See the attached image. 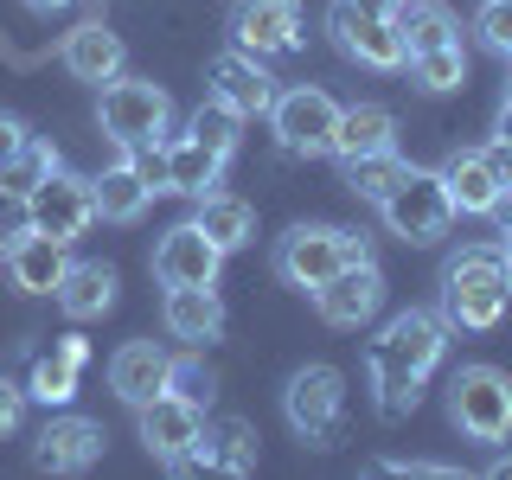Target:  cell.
I'll list each match as a JSON object with an SVG mask.
<instances>
[{
	"label": "cell",
	"instance_id": "37",
	"mask_svg": "<svg viewBox=\"0 0 512 480\" xmlns=\"http://www.w3.org/2000/svg\"><path fill=\"white\" fill-rule=\"evenodd\" d=\"M20 416H26V391L13 378H0V436H13V429H20Z\"/></svg>",
	"mask_w": 512,
	"mask_h": 480
},
{
	"label": "cell",
	"instance_id": "2",
	"mask_svg": "<svg viewBox=\"0 0 512 480\" xmlns=\"http://www.w3.org/2000/svg\"><path fill=\"white\" fill-rule=\"evenodd\" d=\"M512 301V269H506V250L500 244H468L461 256H448L442 269V320L461 333H487L500 327Z\"/></svg>",
	"mask_w": 512,
	"mask_h": 480
},
{
	"label": "cell",
	"instance_id": "38",
	"mask_svg": "<svg viewBox=\"0 0 512 480\" xmlns=\"http://www.w3.org/2000/svg\"><path fill=\"white\" fill-rule=\"evenodd\" d=\"M480 160L493 167V180H500V192H512V141H500V135H493L487 148H480Z\"/></svg>",
	"mask_w": 512,
	"mask_h": 480
},
{
	"label": "cell",
	"instance_id": "9",
	"mask_svg": "<svg viewBox=\"0 0 512 480\" xmlns=\"http://www.w3.org/2000/svg\"><path fill=\"white\" fill-rule=\"evenodd\" d=\"M26 205H32V231L52 237V244H77V237L90 231V218H96L90 180H77V173H64V167L45 173V180L26 192Z\"/></svg>",
	"mask_w": 512,
	"mask_h": 480
},
{
	"label": "cell",
	"instance_id": "28",
	"mask_svg": "<svg viewBox=\"0 0 512 480\" xmlns=\"http://www.w3.org/2000/svg\"><path fill=\"white\" fill-rule=\"evenodd\" d=\"M192 468H224V474H250L256 468V429L250 423H218V429H205V442H199V455H192Z\"/></svg>",
	"mask_w": 512,
	"mask_h": 480
},
{
	"label": "cell",
	"instance_id": "40",
	"mask_svg": "<svg viewBox=\"0 0 512 480\" xmlns=\"http://www.w3.org/2000/svg\"><path fill=\"white\" fill-rule=\"evenodd\" d=\"M346 263H372V244H365V231H346Z\"/></svg>",
	"mask_w": 512,
	"mask_h": 480
},
{
	"label": "cell",
	"instance_id": "15",
	"mask_svg": "<svg viewBox=\"0 0 512 480\" xmlns=\"http://www.w3.org/2000/svg\"><path fill=\"white\" fill-rule=\"evenodd\" d=\"M314 308L327 327H365L378 308H384V276L378 263H346L340 276H327L314 288Z\"/></svg>",
	"mask_w": 512,
	"mask_h": 480
},
{
	"label": "cell",
	"instance_id": "21",
	"mask_svg": "<svg viewBox=\"0 0 512 480\" xmlns=\"http://www.w3.org/2000/svg\"><path fill=\"white\" fill-rule=\"evenodd\" d=\"M218 173H224V154L205 148L199 135H167V192H186V199H205L218 192Z\"/></svg>",
	"mask_w": 512,
	"mask_h": 480
},
{
	"label": "cell",
	"instance_id": "35",
	"mask_svg": "<svg viewBox=\"0 0 512 480\" xmlns=\"http://www.w3.org/2000/svg\"><path fill=\"white\" fill-rule=\"evenodd\" d=\"M474 32H480V45H487V52L512 58V0H480Z\"/></svg>",
	"mask_w": 512,
	"mask_h": 480
},
{
	"label": "cell",
	"instance_id": "41",
	"mask_svg": "<svg viewBox=\"0 0 512 480\" xmlns=\"http://www.w3.org/2000/svg\"><path fill=\"white\" fill-rule=\"evenodd\" d=\"M493 135H500V141H512V84L500 90V122H493Z\"/></svg>",
	"mask_w": 512,
	"mask_h": 480
},
{
	"label": "cell",
	"instance_id": "46",
	"mask_svg": "<svg viewBox=\"0 0 512 480\" xmlns=\"http://www.w3.org/2000/svg\"><path fill=\"white\" fill-rule=\"evenodd\" d=\"M32 13H52V7H71V0H26Z\"/></svg>",
	"mask_w": 512,
	"mask_h": 480
},
{
	"label": "cell",
	"instance_id": "32",
	"mask_svg": "<svg viewBox=\"0 0 512 480\" xmlns=\"http://www.w3.org/2000/svg\"><path fill=\"white\" fill-rule=\"evenodd\" d=\"M167 391H173V397H186V404H199V410L212 404L218 378H212V365L199 359V346H192L186 359H173V365H167Z\"/></svg>",
	"mask_w": 512,
	"mask_h": 480
},
{
	"label": "cell",
	"instance_id": "18",
	"mask_svg": "<svg viewBox=\"0 0 512 480\" xmlns=\"http://www.w3.org/2000/svg\"><path fill=\"white\" fill-rule=\"evenodd\" d=\"M436 173H442V186H448L455 218H461V212H468V218H493V212H500L506 192H500V180H493V167L480 160V148H455Z\"/></svg>",
	"mask_w": 512,
	"mask_h": 480
},
{
	"label": "cell",
	"instance_id": "43",
	"mask_svg": "<svg viewBox=\"0 0 512 480\" xmlns=\"http://www.w3.org/2000/svg\"><path fill=\"white\" fill-rule=\"evenodd\" d=\"M58 352H64V359H77V365H84V359H90V346H84V340H77V333H71V340H58Z\"/></svg>",
	"mask_w": 512,
	"mask_h": 480
},
{
	"label": "cell",
	"instance_id": "26",
	"mask_svg": "<svg viewBox=\"0 0 512 480\" xmlns=\"http://www.w3.org/2000/svg\"><path fill=\"white\" fill-rule=\"evenodd\" d=\"M397 32H404V58L436 52V45H455L461 39L455 13H448L442 0H404V7H397Z\"/></svg>",
	"mask_w": 512,
	"mask_h": 480
},
{
	"label": "cell",
	"instance_id": "31",
	"mask_svg": "<svg viewBox=\"0 0 512 480\" xmlns=\"http://www.w3.org/2000/svg\"><path fill=\"white\" fill-rule=\"evenodd\" d=\"M404 64H410V77L423 90H461V84H468V52H461V39L455 45H436V52H416Z\"/></svg>",
	"mask_w": 512,
	"mask_h": 480
},
{
	"label": "cell",
	"instance_id": "11",
	"mask_svg": "<svg viewBox=\"0 0 512 480\" xmlns=\"http://www.w3.org/2000/svg\"><path fill=\"white\" fill-rule=\"evenodd\" d=\"M276 269H282L288 288H308L314 295L327 276L346 269V231L340 224H295V231L276 244Z\"/></svg>",
	"mask_w": 512,
	"mask_h": 480
},
{
	"label": "cell",
	"instance_id": "22",
	"mask_svg": "<svg viewBox=\"0 0 512 480\" xmlns=\"http://www.w3.org/2000/svg\"><path fill=\"white\" fill-rule=\"evenodd\" d=\"M0 256H7V276H13L20 295H52L58 276H64V263H71L64 244H52V237H39V231H26L20 244H7Z\"/></svg>",
	"mask_w": 512,
	"mask_h": 480
},
{
	"label": "cell",
	"instance_id": "33",
	"mask_svg": "<svg viewBox=\"0 0 512 480\" xmlns=\"http://www.w3.org/2000/svg\"><path fill=\"white\" fill-rule=\"evenodd\" d=\"M237 109H224V103H199V116H192V135L205 141V148H218L224 160H231V148H237Z\"/></svg>",
	"mask_w": 512,
	"mask_h": 480
},
{
	"label": "cell",
	"instance_id": "4",
	"mask_svg": "<svg viewBox=\"0 0 512 480\" xmlns=\"http://www.w3.org/2000/svg\"><path fill=\"white\" fill-rule=\"evenodd\" d=\"M448 416L474 442H506L512 436V378L500 365H461L448 378Z\"/></svg>",
	"mask_w": 512,
	"mask_h": 480
},
{
	"label": "cell",
	"instance_id": "27",
	"mask_svg": "<svg viewBox=\"0 0 512 480\" xmlns=\"http://www.w3.org/2000/svg\"><path fill=\"white\" fill-rule=\"evenodd\" d=\"M199 231L231 256V250H244L256 237V212L237 199V192H205V199H199Z\"/></svg>",
	"mask_w": 512,
	"mask_h": 480
},
{
	"label": "cell",
	"instance_id": "19",
	"mask_svg": "<svg viewBox=\"0 0 512 480\" xmlns=\"http://www.w3.org/2000/svg\"><path fill=\"white\" fill-rule=\"evenodd\" d=\"M167 365H173V352L167 346H154V340H128L116 359H109V391L122 397V404H148V397L167 391Z\"/></svg>",
	"mask_w": 512,
	"mask_h": 480
},
{
	"label": "cell",
	"instance_id": "45",
	"mask_svg": "<svg viewBox=\"0 0 512 480\" xmlns=\"http://www.w3.org/2000/svg\"><path fill=\"white\" fill-rule=\"evenodd\" d=\"M487 474H493V480H512V455H500V461H493Z\"/></svg>",
	"mask_w": 512,
	"mask_h": 480
},
{
	"label": "cell",
	"instance_id": "36",
	"mask_svg": "<svg viewBox=\"0 0 512 480\" xmlns=\"http://www.w3.org/2000/svg\"><path fill=\"white\" fill-rule=\"evenodd\" d=\"M26 231H32V205H26V192L0 186V250H7V244H20Z\"/></svg>",
	"mask_w": 512,
	"mask_h": 480
},
{
	"label": "cell",
	"instance_id": "6",
	"mask_svg": "<svg viewBox=\"0 0 512 480\" xmlns=\"http://www.w3.org/2000/svg\"><path fill=\"white\" fill-rule=\"evenodd\" d=\"M378 212L404 244H436V237H448V224H455L442 173H423V167H404V180L378 199Z\"/></svg>",
	"mask_w": 512,
	"mask_h": 480
},
{
	"label": "cell",
	"instance_id": "29",
	"mask_svg": "<svg viewBox=\"0 0 512 480\" xmlns=\"http://www.w3.org/2000/svg\"><path fill=\"white\" fill-rule=\"evenodd\" d=\"M340 167H346V186L359 192V199H372V205H378L384 192L404 180V167H410V160L397 154V148H378V154H352V160H340Z\"/></svg>",
	"mask_w": 512,
	"mask_h": 480
},
{
	"label": "cell",
	"instance_id": "25",
	"mask_svg": "<svg viewBox=\"0 0 512 480\" xmlns=\"http://www.w3.org/2000/svg\"><path fill=\"white\" fill-rule=\"evenodd\" d=\"M96 192V218H109V224H135L141 212H148V199H154V186L135 173V160H116V167H103L90 180Z\"/></svg>",
	"mask_w": 512,
	"mask_h": 480
},
{
	"label": "cell",
	"instance_id": "20",
	"mask_svg": "<svg viewBox=\"0 0 512 480\" xmlns=\"http://www.w3.org/2000/svg\"><path fill=\"white\" fill-rule=\"evenodd\" d=\"M64 71L77 77V84H109V77H122V39L109 32L103 20H84V26H71L64 32Z\"/></svg>",
	"mask_w": 512,
	"mask_h": 480
},
{
	"label": "cell",
	"instance_id": "16",
	"mask_svg": "<svg viewBox=\"0 0 512 480\" xmlns=\"http://www.w3.org/2000/svg\"><path fill=\"white\" fill-rule=\"evenodd\" d=\"M103 423H90V416H52L45 423L39 448H32V461H39L45 474H84L103 461Z\"/></svg>",
	"mask_w": 512,
	"mask_h": 480
},
{
	"label": "cell",
	"instance_id": "1",
	"mask_svg": "<svg viewBox=\"0 0 512 480\" xmlns=\"http://www.w3.org/2000/svg\"><path fill=\"white\" fill-rule=\"evenodd\" d=\"M442 346H448V320L442 314H397L391 327L372 340V391H378V416H410L423 404V384L429 372L442 365Z\"/></svg>",
	"mask_w": 512,
	"mask_h": 480
},
{
	"label": "cell",
	"instance_id": "17",
	"mask_svg": "<svg viewBox=\"0 0 512 480\" xmlns=\"http://www.w3.org/2000/svg\"><path fill=\"white\" fill-rule=\"evenodd\" d=\"M160 320H167L173 340L186 346H212L224 340V301L212 282H186V288H167V301H160Z\"/></svg>",
	"mask_w": 512,
	"mask_h": 480
},
{
	"label": "cell",
	"instance_id": "14",
	"mask_svg": "<svg viewBox=\"0 0 512 480\" xmlns=\"http://www.w3.org/2000/svg\"><path fill=\"white\" fill-rule=\"evenodd\" d=\"M218 269H224V250L212 244V237L199 231V218H186V224H173L167 237L154 244V276L160 288H186V282H218Z\"/></svg>",
	"mask_w": 512,
	"mask_h": 480
},
{
	"label": "cell",
	"instance_id": "13",
	"mask_svg": "<svg viewBox=\"0 0 512 480\" xmlns=\"http://www.w3.org/2000/svg\"><path fill=\"white\" fill-rule=\"evenodd\" d=\"M205 90H212V103L237 109V116H269V103H276V77L263 71V58L237 52V45L205 64Z\"/></svg>",
	"mask_w": 512,
	"mask_h": 480
},
{
	"label": "cell",
	"instance_id": "10",
	"mask_svg": "<svg viewBox=\"0 0 512 480\" xmlns=\"http://www.w3.org/2000/svg\"><path fill=\"white\" fill-rule=\"evenodd\" d=\"M327 32L352 64H365V71H397V64H404V32H397V20L359 13L352 0H333L327 7Z\"/></svg>",
	"mask_w": 512,
	"mask_h": 480
},
{
	"label": "cell",
	"instance_id": "44",
	"mask_svg": "<svg viewBox=\"0 0 512 480\" xmlns=\"http://www.w3.org/2000/svg\"><path fill=\"white\" fill-rule=\"evenodd\" d=\"M500 244H512V192L500 199Z\"/></svg>",
	"mask_w": 512,
	"mask_h": 480
},
{
	"label": "cell",
	"instance_id": "5",
	"mask_svg": "<svg viewBox=\"0 0 512 480\" xmlns=\"http://www.w3.org/2000/svg\"><path fill=\"white\" fill-rule=\"evenodd\" d=\"M282 410H288V429L314 448H333L346 429V378L333 365H301L282 391Z\"/></svg>",
	"mask_w": 512,
	"mask_h": 480
},
{
	"label": "cell",
	"instance_id": "42",
	"mask_svg": "<svg viewBox=\"0 0 512 480\" xmlns=\"http://www.w3.org/2000/svg\"><path fill=\"white\" fill-rule=\"evenodd\" d=\"M352 7H359V13H378V20H397V7H404V0H352Z\"/></svg>",
	"mask_w": 512,
	"mask_h": 480
},
{
	"label": "cell",
	"instance_id": "23",
	"mask_svg": "<svg viewBox=\"0 0 512 480\" xmlns=\"http://www.w3.org/2000/svg\"><path fill=\"white\" fill-rule=\"evenodd\" d=\"M52 295H58V308L71 320H96V314L116 308V269L109 263H64Z\"/></svg>",
	"mask_w": 512,
	"mask_h": 480
},
{
	"label": "cell",
	"instance_id": "39",
	"mask_svg": "<svg viewBox=\"0 0 512 480\" xmlns=\"http://www.w3.org/2000/svg\"><path fill=\"white\" fill-rule=\"evenodd\" d=\"M26 141H32V135H26V122H20V116H0V173H7V160L20 154Z\"/></svg>",
	"mask_w": 512,
	"mask_h": 480
},
{
	"label": "cell",
	"instance_id": "34",
	"mask_svg": "<svg viewBox=\"0 0 512 480\" xmlns=\"http://www.w3.org/2000/svg\"><path fill=\"white\" fill-rule=\"evenodd\" d=\"M52 167H58V154L45 148V141H26V148L7 160V173H0V186H13V192H32V186H39V180H45Z\"/></svg>",
	"mask_w": 512,
	"mask_h": 480
},
{
	"label": "cell",
	"instance_id": "3",
	"mask_svg": "<svg viewBox=\"0 0 512 480\" xmlns=\"http://www.w3.org/2000/svg\"><path fill=\"white\" fill-rule=\"evenodd\" d=\"M96 122L116 148H148V141H167V122H173V103L167 90L148 84V77H109L103 84V103H96Z\"/></svg>",
	"mask_w": 512,
	"mask_h": 480
},
{
	"label": "cell",
	"instance_id": "24",
	"mask_svg": "<svg viewBox=\"0 0 512 480\" xmlns=\"http://www.w3.org/2000/svg\"><path fill=\"white\" fill-rule=\"evenodd\" d=\"M397 141V116L384 103H352L340 109V128H333V160H352V154H378Z\"/></svg>",
	"mask_w": 512,
	"mask_h": 480
},
{
	"label": "cell",
	"instance_id": "8",
	"mask_svg": "<svg viewBox=\"0 0 512 480\" xmlns=\"http://www.w3.org/2000/svg\"><path fill=\"white\" fill-rule=\"evenodd\" d=\"M269 128L288 154H327L333 148V128H340V103L314 84H295V90H276L269 103Z\"/></svg>",
	"mask_w": 512,
	"mask_h": 480
},
{
	"label": "cell",
	"instance_id": "7",
	"mask_svg": "<svg viewBox=\"0 0 512 480\" xmlns=\"http://www.w3.org/2000/svg\"><path fill=\"white\" fill-rule=\"evenodd\" d=\"M135 416H141V442H148V455L167 461L173 474H192V455H199V442H205V410L186 404V397H173V391H160Z\"/></svg>",
	"mask_w": 512,
	"mask_h": 480
},
{
	"label": "cell",
	"instance_id": "30",
	"mask_svg": "<svg viewBox=\"0 0 512 480\" xmlns=\"http://www.w3.org/2000/svg\"><path fill=\"white\" fill-rule=\"evenodd\" d=\"M26 397H39V404H71L77 397V359H64V352H39L32 359V378H26Z\"/></svg>",
	"mask_w": 512,
	"mask_h": 480
},
{
	"label": "cell",
	"instance_id": "12",
	"mask_svg": "<svg viewBox=\"0 0 512 480\" xmlns=\"http://www.w3.org/2000/svg\"><path fill=\"white\" fill-rule=\"evenodd\" d=\"M231 39L250 58H276L301 45V0H237L231 7Z\"/></svg>",
	"mask_w": 512,
	"mask_h": 480
}]
</instances>
